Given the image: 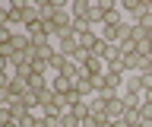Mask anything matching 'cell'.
Listing matches in <instances>:
<instances>
[{"label":"cell","mask_w":152,"mask_h":127,"mask_svg":"<svg viewBox=\"0 0 152 127\" xmlns=\"http://www.w3.org/2000/svg\"><path fill=\"white\" fill-rule=\"evenodd\" d=\"M41 22V10H38V3H22V26H35Z\"/></svg>","instance_id":"cell-1"},{"label":"cell","mask_w":152,"mask_h":127,"mask_svg":"<svg viewBox=\"0 0 152 127\" xmlns=\"http://www.w3.org/2000/svg\"><path fill=\"white\" fill-rule=\"evenodd\" d=\"M124 89H127V95H142V76L140 73H127L124 76Z\"/></svg>","instance_id":"cell-2"},{"label":"cell","mask_w":152,"mask_h":127,"mask_svg":"<svg viewBox=\"0 0 152 127\" xmlns=\"http://www.w3.org/2000/svg\"><path fill=\"white\" fill-rule=\"evenodd\" d=\"M127 115V105H124V95H117L114 102H108V121H124Z\"/></svg>","instance_id":"cell-3"},{"label":"cell","mask_w":152,"mask_h":127,"mask_svg":"<svg viewBox=\"0 0 152 127\" xmlns=\"http://www.w3.org/2000/svg\"><path fill=\"white\" fill-rule=\"evenodd\" d=\"M51 89H54L57 95H70L76 86H73V79H66L64 73H60V76H54V79H51Z\"/></svg>","instance_id":"cell-4"},{"label":"cell","mask_w":152,"mask_h":127,"mask_svg":"<svg viewBox=\"0 0 152 127\" xmlns=\"http://www.w3.org/2000/svg\"><path fill=\"white\" fill-rule=\"evenodd\" d=\"M98 41H102V32L89 29V32H83V35H79V48H83V51H89V54H92V48H95V45H98Z\"/></svg>","instance_id":"cell-5"},{"label":"cell","mask_w":152,"mask_h":127,"mask_svg":"<svg viewBox=\"0 0 152 127\" xmlns=\"http://www.w3.org/2000/svg\"><path fill=\"white\" fill-rule=\"evenodd\" d=\"M7 108H10V115H13V121H22L26 115H32V111L26 108V102H22V98H13V102H10Z\"/></svg>","instance_id":"cell-6"},{"label":"cell","mask_w":152,"mask_h":127,"mask_svg":"<svg viewBox=\"0 0 152 127\" xmlns=\"http://www.w3.org/2000/svg\"><path fill=\"white\" fill-rule=\"evenodd\" d=\"M57 51H60V54H66V57L73 60L76 54H79V38H70V41H57Z\"/></svg>","instance_id":"cell-7"},{"label":"cell","mask_w":152,"mask_h":127,"mask_svg":"<svg viewBox=\"0 0 152 127\" xmlns=\"http://www.w3.org/2000/svg\"><path fill=\"white\" fill-rule=\"evenodd\" d=\"M108 26V29H117V26H124V10L117 7V10H111V13H104V22H102V29Z\"/></svg>","instance_id":"cell-8"},{"label":"cell","mask_w":152,"mask_h":127,"mask_svg":"<svg viewBox=\"0 0 152 127\" xmlns=\"http://www.w3.org/2000/svg\"><path fill=\"white\" fill-rule=\"evenodd\" d=\"M89 7H92V0H73V3H70L73 19H83V16H89Z\"/></svg>","instance_id":"cell-9"},{"label":"cell","mask_w":152,"mask_h":127,"mask_svg":"<svg viewBox=\"0 0 152 127\" xmlns=\"http://www.w3.org/2000/svg\"><path fill=\"white\" fill-rule=\"evenodd\" d=\"M13 48L16 51H28L32 48V35H28V32H16V35H13Z\"/></svg>","instance_id":"cell-10"},{"label":"cell","mask_w":152,"mask_h":127,"mask_svg":"<svg viewBox=\"0 0 152 127\" xmlns=\"http://www.w3.org/2000/svg\"><path fill=\"white\" fill-rule=\"evenodd\" d=\"M102 38L108 41V45H121V26H117V29H108V26H104V29H102Z\"/></svg>","instance_id":"cell-11"},{"label":"cell","mask_w":152,"mask_h":127,"mask_svg":"<svg viewBox=\"0 0 152 127\" xmlns=\"http://www.w3.org/2000/svg\"><path fill=\"white\" fill-rule=\"evenodd\" d=\"M130 38L140 45V41H149V29H142L140 22H133V29H130Z\"/></svg>","instance_id":"cell-12"},{"label":"cell","mask_w":152,"mask_h":127,"mask_svg":"<svg viewBox=\"0 0 152 127\" xmlns=\"http://www.w3.org/2000/svg\"><path fill=\"white\" fill-rule=\"evenodd\" d=\"M60 127H83V121H79V117H76L73 111H70V108H66L64 115H60Z\"/></svg>","instance_id":"cell-13"},{"label":"cell","mask_w":152,"mask_h":127,"mask_svg":"<svg viewBox=\"0 0 152 127\" xmlns=\"http://www.w3.org/2000/svg\"><path fill=\"white\" fill-rule=\"evenodd\" d=\"M22 102H26V108H28V111H35V108L41 105V102H38V92H32V89H28L26 95H22Z\"/></svg>","instance_id":"cell-14"},{"label":"cell","mask_w":152,"mask_h":127,"mask_svg":"<svg viewBox=\"0 0 152 127\" xmlns=\"http://www.w3.org/2000/svg\"><path fill=\"white\" fill-rule=\"evenodd\" d=\"M73 29H76V35H83V32H89V29H92V22H89V16H83V19H73Z\"/></svg>","instance_id":"cell-15"},{"label":"cell","mask_w":152,"mask_h":127,"mask_svg":"<svg viewBox=\"0 0 152 127\" xmlns=\"http://www.w3.org/2000/svg\"><path fill=\"white\" fill-rule=\"evenodd\" d=\"M121 54H124V57H130V54H136V41H133V38L121 41Z\"/></svg>","instance_id":"cell-16"},{"label":"cell","mask_w":152,"mask_h":127,"mask_svg":"<svg viewBox=\"0 0 152 127\" xmlns=\"http://www.w3.org/2000/svg\"><path fill=\"white\" fill-rule=\"evenodd\" d=\"M79 102H86V98H83V95H79V92H76V89H73V92H70V95H66V108H73V105H79Z\"/></svg>","instance_id":"cell-17"},{"label":"cell","mask_w":152,"mask_h":127,"mask_svg":"<svg viewBox=\"0 0 152 127\" xmlns=\"http://www.w3.org/2000/svg\"><path fill=\"white\" fill-rule=\"evenodd\" d=\"M140 76H142V92L152 89V73H140Z\"/></svg>","instance_id":"cell-18"},{"label":"cell","mask_w":152,"mask_h":127,"mask_svg":"<svg viewBox=\"0 0 152 127\" xmlns=\"http://www.w3.org/2000/svg\"><path fill=\"white\" fill-rule=\"evenodd\" d=\"M142 102H152V89H146V92H142Z\"/></svg>","instance_id":"cell-19"},{"label":"cell","mask_w":152,"mask_h":127,"mask_svg":"<svg viewBox=\"0 0 152 127\" xmlns=\"http://www.w3.org/2000/svg\"><path fill=\"white\" fill-rule=\"evenodd\" d=\"M0 127H19V124H16V121H10V124H0Z\"/></svg>","instance_id":"cell-20"},{"label":"cell","mask_w":152,"mask_h":127,"mask_svg":"<svg viewBox=\"0 0 152 127\" xmlns=\"http://www.w3.org/2000/svg\"><path fill=\"white\" fill-rule=\"evenodd\" d=\"M149 10H152V0H149Z\"/></svg>","instance_id":"cell-21"}]
</instances>
